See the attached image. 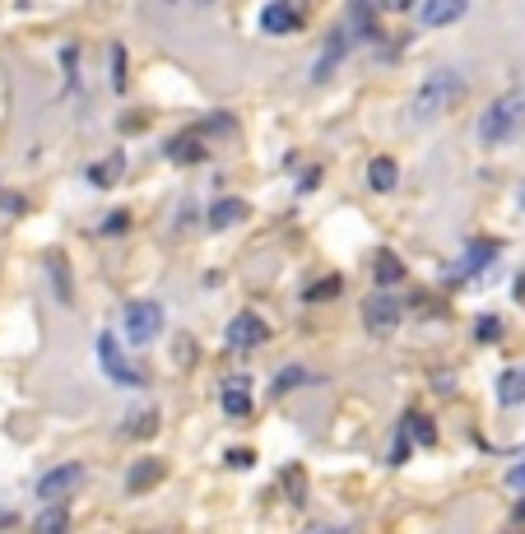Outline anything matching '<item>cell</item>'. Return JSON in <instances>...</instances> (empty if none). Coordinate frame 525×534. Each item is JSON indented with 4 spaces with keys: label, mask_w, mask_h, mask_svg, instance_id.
Masks as SVG:
<instances>
[{
    "label": "cell",
    "mask_w": 525,
    "mask_h": 534,
    "mask_svg": "<svg viewBox=\"0 0 525 534\" xmlns=\"http://www.w3.org/2000/svg\"><path fill=\"white\" fill-rule=\"evenodd\" d=\"M396 181H400V168L391 163V158H372L368 163V186L372 191H396Z\"/></svg>",
    "instance_id": "cell-19"
},
{
    "label": "cell",
    "mask_w": 525,
    "mask_h": 534,
    "mask_svg": "<svg viewBox=\"0 0 525 534\" xmlns=\"http://www.w3.org/2000/svg\"><path fill=\"white\" fill-rule=\"evenodd\" d=\"M414 14H419L423 29H447V23L465 19V0H423Z\"/></svg>",
    "instance_id": "cell-10"
},
{
    "label": "cell",
    "mask_w": 525,
    "mask_h": 534,
    "mask_svg": "<svg viewBox=\"0 0 525 534\" xmlns=\"http://www.w3.org/2000/svg\"><path fill=\"white\" fill-rule=\"evenodd\" d=\"M224 414L228 418H252V409H256V399H252V377H228L224 381Z\"/></svg>",
    "instance_id": "cell-9"
},
{
    "label": "cell",
    "mask_w": 525,
    "mask_h": 534,
    "mask_svg": "<svg viewBox=\"0 0 525 534\" xmlns=\"http://www.w3.org/2000/svg\"><path fill=\"white\" fill-rule=\"evenodd\" d=\"M335 293H340V275H330V279L312 284L307 293H302V298H307V302H330V298H335Z\"/></svg>",
    "instance_id": "cell-24"
},
{
    "label": "cell",
    "mask_w": 525,
    "mask_h": 534,
    "mask_svg": "<svg viewBox=\"0 0 525 534\" xmlns=\"http://www.w3.org/2000/svg\"><path fill=\"white\" fill-rule=\"evenodd\" d=\"M158 478H163V460L145 456V460H135V465L126 469V488H130V493H149Z\"/></svg>",
    "instance_id": "cell-13"
},
{
    "label": "cell",
    "mask_w": 525,
    "mask_h": 534,
    "mask_svg": "<svg viewBox=\"0 0 525 534\" xmlns=\"http://www.w3.org/2000/svg\"><path fill=\"white\" fill-rule=\"evenodd\" d=\"M349 23L363 33V42H377V23H372V10H368V5H353V10H349Z\"/></svg>",
    "instance_id": "cell-23"
},
{
    "label": "cell",
    "mask_w": 525,
    "mask_h": 534,
    "mask_svg": "<svg viewBox=\"0 0 525 534\" xmlns=\"http://www.w3.org/2000/svg\"><path fill=\"white\" fill-rule=\"evenodd\" d=\"M261 29L265 33H293V29H302V10L298 5H265L261 10Z\"/></svg>",
    "instance_id": "cell-12"
},
{
    "label": "cell",
    "mask_w": 525,
    "mask_h": 534,
    "mask_svg": "<svg viewBox=\"0 0 525 534\" xmlns=\"http://www.w3.org/2000/svg\"><path fill=\"white\" fill-rule=\"evenodd\" d=\"M163 302H154V298H145V302H126V311H121V330H126V339L130 344H154L158 335H163Z\"/></svg>",
    "instance_id": "cell-3"
},
{
    "label": "cell",
    "mask_w": 525,
    "mask_h": 534,
    "mask_svg": "<svg viewBox=\"0 0 525 534\" xmlns=\"http://www.w3.org/2000/svg\"><path fill=\"white\" fill-rule=\"evenodd\" d=\"M121 172H126V153L117 149V153H107L102 163L89 168V181H93V186H112V181H121Z\"/></svg>",
    "instance_id": "cell-18"
},
{
    "label": "cell",
    "mask_w": 525,
    "mask_h": 534,
    "mask_svg": "<svg viewBox=\"0 0 525 534\" xmlns=\"http://www.w3.org/2000/svg\"><path fill=\"white\" fill-rule=\"evenodd\" d=\"M493 256H497V247H493V242H469V247H465V260L456 265V279H465V275H479V270H484V265H488Z\"/></svg>",
    "instance_id": "cell-17"
},
{
    "label": "cell",
    "mask_w": 525,
    "mask_h": 534,
    "mask_svg": "<svg viewBox=\"0 0 525 534\" xmlns=\"http://www.w3.org/2000/svg\"><path fill=\"white\" fill-rule=\"evenodd\" d=\"M246 214H252V205H246V200L224 196V200L209 205V228H237V223H246Z\"/></svg>",
    "instance_id": "cell-11"
},
{
    "label": "cell",
    "mask_w": 525,
    "mask_h": 534,
    "mask_svg": "<svg viewBox=\"0 0 525 534\" xmlns=\"http://www.w3.org/2000/svg\"><path fill=\"white\" fill-rule=\"evenodd\" d=\"M168 158H173V163H200V158H205V149H200V140L177 136V140L168 144Z\"/></svg>",
    "instance_id": "cell-22"
},
{
    "label": "cell",
    "mask_w": 525,
    "mask_h": 534,
    "mask_svg": "<svg viewBox=\"0 0 525 534\" xmlns=\"http://www.w3.org/2000/svg\"><path fill=\"white\" fill-rule=\"evenodd\" d=\"M112 89H117V93L126 89V47H121V42L112 47Z\"/></svg>",
    "instance_id": "cell-26"
},
{
    "label": "cell",
    "mask_w": 525,
    "mask_h": 534,
    "mask_svg": "<svg viewBox=\"0 0 525 534\" xmlns=\"http://www.w3.org/2000/svg\"><path fill=\"white\" fill-rule=\"evenodd\" d=\"M33 534H70V512L66 506H42V516L33 521Z\"/></svg>",
    "instance_id": "cell-21"
},
{
    "label": "cell",
    "mask_w": 525,
    "mask_h": 534,
    "mask_svg": "<svg viewBox=\"0 0 525 534\" xmlns=\"http://www.w3.org/2000/svg\"><path fill=\"white\" fill-rule=\"evenodd\" d=\"M121 433H126V437H154V433H158V409H149V405L130 409L126 423H121Z\"/></svg>",
    "instance_id": "cell-16"
},
{
    "label": "cell",
    "mask_w": 525,
    "mask_h": 534,
    "mask_svg": "<svg viewBox=\"0 0 525 534\" xmlns=\"http://www.w3.org/2000/svg\"><path fill=\"white\" fill-rule=\"evenodd\" d=\"M302 534H353L349 525H312V530H302Z\"/></svg>",
    "instance_id": "cell-30"
},
{
    "label": "cell",
    "mask_w": 525,
    "mask_h": 534,
    "mask_svg": "<svg viewBox=\"0 0 525 534\" xmlns=\"http://www.w3.org/2000/svg\"><path fill=\"white\" fill-rule=\"evenodd\" d=\"M497 330H503V320H497V316H479V320H475V335H479L484 344H493Z\"/></svg>",
    "instance_id": "cell-27"
},
{
    "label": "cell",
    "mask_w": 525,
    "mask_h": 534,
    "mask_svg": "<svg viewBox=\"0 0 525 534\" xmlns=\"http://www.w3.org/2000/svg\"><path fill=\"white\" fill-rule=\"evenodd\" d=\"M98 363H102V372H107V381H117V386H130V390H140L149 377L140 367H135L126 354H121V344H117V335H98Z\"/></svg>",
    "instance_id": "cell-4"
},
{
    "label": "cell",
    "mask_w": 525,
    "mask_h": 534,
    "mask_svg": "<svg viewBox=\"0 0 525 534\" xmlns=\"http://www.w3.org/2000/svg\"><path fill=\"white\" fill-rule=\"evenodd\" d=\"M349 47H353V33H349V29H330L321 57H316V66H312V84H325V79L340 70V61L349 57Z\"/></svg>",
    "instance_id": "cell-7"
},
{
    "label": "cell",
    "mask_w": 525,
    "mask_h": 534,
    "mask_svg": "<svg viewBox=\"0 0 525 534\" xmlns=\"http://www.w3.org/2000/svg\"><path fill=\"white\" fill-rule=\"evenodd\" d=\"M460 98H465V74L460 70H428L423 84L414 89V98H409V121L428 126L437 117H447Z\"/></svg>",
    "instance_id": "cell-1"
},
{
    "label": "cell",
    "mask_w": 525,
    "mask_h": 534,
    "mask_svg": "<svg viewBox=\"0 0 525 534\" xmlns=\"http://www.w3.org/2000/svg\"><path fill=\"white\" fill-rule=\"evenodd\" d=\"M265 320L256 316V311H237L233 320H228V330H224V349L228 354H252V349H261L265 344Z\"/></svg>",
    "instance_id": "cell-6"
},
{
    "label": "cell",
    "mask_w": 525,
    "mask_h": 534,
    "mask_svg": "<svg viewBox=\"0 0 525 534\" xmlns=\"http://www.w3.org/2000/svg\"><path fill=\"white\" fill-rule=\"evenodd\" d=\"M497 399L512 409V405H525V367H507L497 377Z\"/></svg>",
    "instance_id": "cell-15"
},
{
    "label": "cell",
    "mask_w": 525,
    "mask_h": 534,
    "mask_svg": "<svg viewBox=\"0 0 525 534\" xmlns=\"http://www.w3.org/2000/svg\"><path fill=\"white\" fill-rule=\"evenodd\" d=\"M372 275H377V284H381V288H391V284H400V279H405V265H400V256H396V251H377Z\"/></svg>",
    "instance_id": "cell-20"
},
{
    "label": "cell",
    "mask_w": 525,
    "mask_h": 534,
    "mask_svg": "<svg viewBox=\"0 0 525 534\" xmlns=\"http://www.w3.org/2000/svg\"><path fill=\"white\" fill-rule=\"evenodd\" d=\"M405 433H419V442L432 446V423L428 418H405Z\"/></svg>",
    "instance_id": "cell-28"
},
{
    "label": "cell",
    "mask_w": 525,
    "mask_h": 534,
    "mask_svg": "<svg viewBox=\"0 0 525 534\" xmlns=\"http://www.w3.org/2000/svg\"><path fill=\"white\" fill-rule=\"evenodd\" d=\"M0 209H14V214H19V209H23V200H19V196H10V191H0Z\"/></svg>",
    "instance_id": "cell-32"
},
{
    "label": "cell",
    "mask_w": 525,
    "mask_h": 534,
    "mask_svg": "<svg viewBox=\"0 0 525 534\" xmlns=\"http://www.w3.org/2000/svg\"><path fill=\"white\" fill-rule=\"evenodd\" d=\"M507 484H512V488H521V493H525V460H521V465H516V469H512V474H507Z\"/></svg>",
    "instance_id": "cell-31"
},
{
    "label": "cell",
    "mask_w": 525,
    "mask_h": 534,
    "mask_svg": "<svg viewBox=\"0 0 525 534\" xmlns=\"http://www.w3.org/2000/svg\"><path fill=\"white\" fill-rule=\"evenodd\" d=\"M521 130H525V89H507V93H497L484 107V117H479V144L484 149H503V144H512L521 136Z\"/></svg>",
    "instance_id": "cell-2"
},
{
    "label": "cell",
    "mask_w": 525,
    "mask_h": 534,
    "mask_svg": "<svg viewBox=\"0 0 525 534\" xmlns=\"http://www.w3.org/2000/svg\"><path fill=\"white\" fill-rule=\"evenodd\" d=\"M130 228V214L126 209H117V214H107V219H102V232H126Z\"/></svg>",
    "instance_id": "cell-29"
},
{
    "label": "cell",
    "mask_w": 525,
    "mask_h": 534,
    "mask_svg": "<svg viewBox=\"0 0 525 534\" xmlns=\"http://www.w3.org/2000/svg\"><path fill=\"white\" fill-rule=\"evenodd\" d=\"M302 381H307V372H302V367H284L280 372V377H274V395H284V390H293V386H302Z\"/></svg>",
    "instance_id": "cell-25"
},
{
    "label": "cell",
    "mask_w": 525,
    "mask_h": 534,
    "mask_svg": "<svg viewBox=\"0 0 525 534\" xmlns=\"http://www.w3.org/2000/svg\"><path fill=\"white\" fill-rule=\"evenodd\" d=\"M47 275H51V284H57V298H61V307H75V288H70V265H66V256L61 251H47Z\"/></svg>",
    "instance_id": "cell-14"
},
{
    "label": "cell",
    "mask_w": 525,
    "mask_h": 534,
    "mask_svg": "<svg viewBox=\"0 0 525 534\" xmlns=\"http://www.w3.org/2000/svg\"><path fill=\"white\" fill-rule=\"evenodd\" d=\"M79 484H85V465H57V469H47L42 478H38V502L42 506H61Z\"/></svg>",
    "instance_id": "cell-5"
},
{
    "label": "cell",
    "mask_w": 525,
    "mask_h": 534,
    "mask_svg": "<svg viewBox=\"0 0 525 534\" xmlns=\"http://www.w3.org/2000/svg\"><path fill=\"white\" fill-rule=\"evenodd\" d=\"M363 326L372 335H396L400 326V302L391 298V293H372V298L363 302Z\"/></svg>",
    "instance_id": "cell-8"
}]
</instances>
